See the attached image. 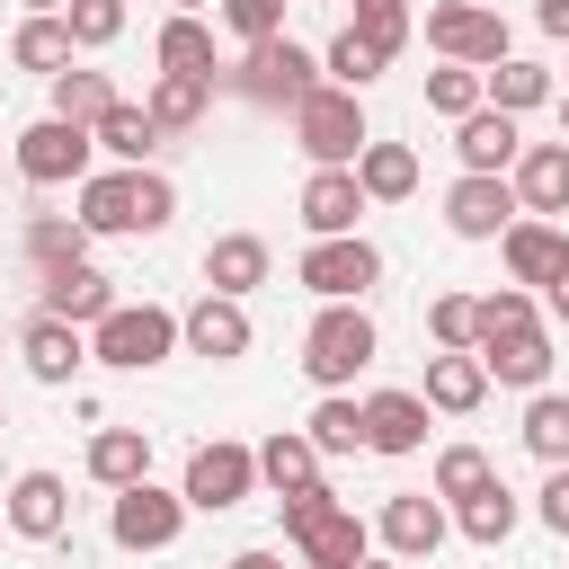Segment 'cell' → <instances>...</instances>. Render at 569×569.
<instances>
[{
	"instance_id": "6da1fadb",
	"label": "cell",
	"mask_w": 569,
	"mask_h": 569,
	"mask_svg": "<svg viewBox=\"0 0 569 569\" xmlns=\"http://www.w3.org/2000/svg\"><path fill=\"white\" fill-rule=\"evenodd\" d=\"M373 356H382V329H373L365 302H320V320L302 329V373H311L320 391H347Z\"/></svg>"
},
{
	"instance_id": "7a4b0ae2",
	"label": "cell",
	"mask_w": 569,
	"mask_h": 569,
	"mask_svg": "<svg viewBox=\"0 0 569 569\" xmlns=\"http://www.w3.org/2000/svg\"><path fill=\"white\" fill-rule=\"evenodd\" d=\"M293 142H302L311 169H356V151L373 142L365 133V98L338 89V80H320L311 98H293Z\"/></svg>"
},
{
	"instance_id": "3957f363",
	"label": "cell",
	"mask_w": 569,
	"mask_h": 569,
	"mask_svg": "<svg viewBox=\"0 0 569 569\" xmlns=\"http://www.w3.org/2000/svg\"><path fill=\"white\" fill-rule=\"evenodd\" d=\"M222 89H231V98H249V107H293V98H311V89H320V53H302L293 36L240 44V62L222 71Z\"/></svg>"
},
{
	"instance_id": "277c9868",
	"label": "cell",
	"mask_w": 569,
	"mask_h": 569,
	"mask_svg": "<svg viewBox=\"0 0 569 569\" xmlns=\"http://www.w3.org/2000/svg\"><path fill=\"white\" fill-rule=\"evenodd\" d=\"M178 356V311L160 302H116L98 329H89V365H116V373H151Z\"/></svg>"
},
{
	"instance_id": "5b68a950",
	"label": "cell",
	"mask_w": 569,
	"mask_h": 569,
	"mask_svg": "<svg viewBox=\"0 0 569 569\" xmlns=\"http://www.w3.org/2000/svg\"><path fill=\"white\" fill-rule=\"evenodd\" d=\"M89 151H98V133L71 124V116H53V107L36 124H18V142H9V160H18L27 187H80L89 178Z\"/></svg>"
},
{
	"instance_id": "8992f818",
	"label": "cell",
	"mask_w": 569,
	"mask_h": 569,
	"mask_svg": "<svg viewBox=\"0 0 569 569\" xmlns=\"http://www.w3.org/2000/svg\"><path fill=\"white\" fill-rule=\"evenodd\" d=\"M249 489H258V445H231V436H213V445H196V453H187V480H178V498H187L196 516H231Z\"/></svg>"
},
{
	"instance_id": "52a82bcc",
	"label": "cell",
	"mask_w": 569,
	"mask_h": 569,
	"mask_svg": "<svg viewBox=\"0 0 569 569\" xmlns=\"http://www.w3.org/2000/svg\"><path fill=\"white\" fill-rule=\"evenodd\" d=\"M382 284V249L365 240V231H338V240H311L302 249V293H320V302H365Z\"/></svg>"
},
{
	"instance_id": "ba28073f",
	"label": "cell",
	"mask_w": 569,
	"mask_h": 569,
	"mask_svg": "<svg viewBox=\"0 0 569 569\" xmlns=\"http://www.w3.org/2000/svg\"><path fill=\"white\" fill-rule=\"evenodd\" d=\"M427 44H436L445 62L489 71V62H507V18L480 9V0H436V9H427Z\"/></svg>"
},
{
	"instance_id": "9c48e42d",
	"label": "cell",
	"mask_w": 569,
	"mask_h": 569,
	"mask_svg": "<svg viewBox=\"0 0 569 569\" xmlns=\"http://www.w3.org/2000/svg\"><path fill=\"white\" fill-rule=\"evenodd\" d=\"M107 533H116V551H169V542L187 533V498L160 489V480H133V489H116Z\"/></svg>"
},
{
	"instance_id": "30bf717a",
	"label": "cell",
	"mask_w": 569,
	"mask_h": 569,
	"mask_svg": "<svg viewBox=\"0 0 569 569\" xmlns=\"http://www.w3.org/2000/svg\"><path fill=\"white\" fill-rule=\"evenodd\" d=\"M516 213H525V204H516V187H507V178L462 169V178L445 187V231H453V240H498Z\"/></svg>"
},
{
	"instance_id": "8fae6325",
	"label": "cell",
	"mask_w": 569,
	"mask_h": 569,
	"mask_svg": "<svg viewBox=\"0 0 569 569\" xmlns=\"http://www.w3.org/2000/svg\"><path fill=\"white\" fill-rule=\"evenodd\" d=\"M249 302H231V293H196L187 311H178V347L187 356H213V365H231V356H249Z\"/></svg>"
},
{
	"instance_id": "7c38bea8",
	"label": "cell",
	"mask_w": 569,
	"mask_h": 569,
	"mask_svg": "<svg viewBox=\"0 0 569 569\" xmlns=\"http://www.w3.org/2000/svg\"><path fill=\"white\" fill-rule=\"evenodd\" d=\"M71 222L89 231V240H142V213H133V169H89L80 187H71Z\"/></svg>"
},
{
	"instance_id": "4fadbf2b",
	"label": "cell",
	"mask_w": 569,
	"mask_h": 569,
	"mask_svg": "<svg viewBox=\"0 0 569 569\" xmlns=\"http://www.w3.org/2000/svg\"><path fill=\"white\" fill-rule=\"evenodd\" d=\"M9 533L18 542H62L71 533V480L62 471H18L9 480Z\"/></svg>"
},
{
	"instance_id": "5bb4252c",
	"label": "cell",
	"mask_w": 569,
	"mask_h": 569,
	"mask_svg": "<svg viewBox=\"0 0 569 569\" xmlns=\"http://www.w3.org/2000/svg\"><path fill=\"white\" fill-rule=\"evenodd\" d=\"M373 533H382V551H391V560H436V542L453 533V516H445V498H436V489H400V498L382 507V525H373Z\"/></svg>"
},
{
	"instance_id": "9a60e30c",
	"label": "cell",
	"mask_w": 569,
	"mask_h": 569,
	"mask_svg": "<svg viewBox=\"0 0 569 569\" xmlns=\"http://www.w3.org/2000/svg\"><path fill=\"white\" fill-rule=\"evenodd\" d=\"M36 284H44V302H36V311H53V320H71V329H98V320L116 311V284H107L89 258H62V267H44Z\"/></svg>"
},
{
	"instance_id": "2e32d148",
	"label": "cell",
	"mask_w": 569,
	"mask_h": 569,
	"mask_svg": "<svg viewBox=\"0 0 569 569\" xmlns=\"http://www.w3.org/2000/svg\"><path fill=\"white\" fill-rule=\"evenodd\" d=\"M498 258H507V284H551V276L569 267V231L542 222V213H516V222L498 231Z\"/></svg>"
},
{
	"instance_id": "e0dca14e",
	"label": "cell",
	"mask_w": 569,
	"mask_h": 569,
	"mask_svg": "<svg viewBox=\"0 0 569 569\" xmlns=\"http://www.w3.org/2000/svg\"><path fill=\"white\" fill-rule=\"evenodd\" d=\"M293 213H302V231H311V240L356 231V222H365V187H356V169H311V178H302V196H293Z\"/></svg>"
},
{
	"instance_id": "ac0fdd59",
	"label": "cell",
	"mask_w": 569,
	"mask_h": 569,
	"mask_svg": "<svg viewBox=\"0 0 569 569\" xmlns=\"http://www.w3.org/2000/svg\"><path fill=\"white\" fill-rule=\"evenodd\" d=\"M471 356L489 365V382H516V391H542V382H551V329H542V320L498 329V338H480Z\"/></svg>"
},
{
	"instance_id": "d6986e66",
	"label": "cell",
	"mask_w": 569,
	"mask_h": 569,
	"mask_svg": "<svg viewBox=\"0 0 569 569\" xmlns=\"http://www.w3.org/2000/svg\"><path fill=\"white\" fill-rule=\"evenodd\" d=\"M453 151H462V169H480V178H507L516 169V151H525V133H516V116L507 107H471L462 124H453Z\"/></svg>"
},
{
	"instance_id": "ffe728a7",
	"label": "cell",
	"mask_w": 569,
	"mask_h": 569,
	"mask_svg": "<svg viewBox=\"0 0 569 569\" xmlns=\"http://www.w3.org/2000/svg\"><path fill=\"white\" fill-rule=\"evenodd\" d=\"M418 400H427V409H445V418H471V409L489 400V365H480L471 347H436V356H427Z\"/></svg>"
},
{
	"instance_id": "44dd1931",
	"label": "cell",
	"mask_w": 569,
	"mask_h": 569,
	"mask_svg": "<svg viewBox=\"0 0 569 569\" xmlns=\"http://www.w3.org/2000/svg\"><path fill=\"white\" fill-rule=\"evenodd\" d=\"M507 187H516V204L525 213H569V142H525L516 151V169H507Z\"/></svg>"
},
{
	"instance_id": "7402d4cb",
	"label": "cell",
	"mask_w": 569,
	"mask_h": 569,
	"mask_svg": "<svg viewBox=\"0 0 569 569\" xmlns=\"http://www.w3.org/2000/svg\"><path fill=\"white\" fill-rule=\"evenodd\" d=\"M18 356H27V373H36V382H71V373L89 365V329H71V320L36 311V320L18 329Z\"/></svg>"
},
{
	"instance_id": "603a6c76",
	"label": "cell",
	"mask_w": 569,
	"mask_h": 569,
	"mask_svg": "<svg viewBox=\"0 0 569 569\" xmlns=\"http://www.w3.org/2000/svg\"><path fill=\"white\" fill-rule=\"evenodd\" d=\"M365 453H427V400L418 391H373L365 400Z\"/></svg>"
},
{
	"instance_id": "cb8c5ba5",
	"label": "cell",
	"mask_w": 569,
	"mask_h": 569,
	"mask_svg": "<svg viewBox=\"0 0 569 569\" xmlns=\"http://www.w3.org/2000/svg\"><path fill=\"white\" fill-rule=\"evenodd\" d=\"M293 551H302V569H356V560L373 551V533H365V516L338 498L329 516H311V525L293 533Z\"/></svg>"
},
{
	"instance_id": "d4e9b609",
	"label": "cell",
	"mask_w": 569,
	"mask_h": 569,
	"mask_svg": "<svg viewBox=\"0 0 569 569\" xmlns=\"http://www.w3.org/2000/svg\"><path fill=\"white\" fill-rule=\"evenodd\" d=\"M267 267H276V258H267V240H258V231H222V240L204 249V293L249 302V293L267 284Z\"/></svg>"
},
{
	"instance_id": "484cf974",
	"label": "cell",
	"mask_w": 569,
	"mask_h": 569,
	"mask_svg": "<svg viewBox=\"0 0 569 569\" xmlns=\"http://www.w3.org/2000/svg\"><path fill=\"white\" fill-rule=\"evenodd\" d=\"M516 516H525V507H516V489H507L498 471H489L471 498H453V533H462V542H480V551H498V542L516 533Z\"/></svg>"
},
{
	"instance_id": "4316f807",
	"label": "cell",
	"mask_w": 569,
	"mask_h": 569,
	"mask_svg": "<svg viewBox=\"0 0 569 569\" xmlns=\"http://www.w3.org/2000/svg\"><path fill=\"white\" fill-rule=\"evenodd\" d=\"M71 53H80V44H71L62 9H27V18H18V36H9V62H18V71H44V80H53V71H71Z\"/></svg>"
},
{
	"instance_id": "83f0119b",
	"label": "cell",
	"mask_w": 569,
	"mask_h": 569,
	"mask_svg": "<svg viewBox=\"0 0 569 569\" xmlns=\"http://www.w3.org/2000/svg\"><path fill=\"white\" fill-rule=\"evenodd\" d=\"M142 107H151L160 142H169V133H196V124H204V107H213V80H204V71H160Z\"/></svg>"
},
{
	"instance_id": "f1b7e54d",
	"label": "cell",
	"mask_w": 569,
	"mask_h": 569,
	"mask_svg": "<svg viewBox=\"0 0 569 569\" xmlns=\"http://www.w3.org/2000/svg\"><path fill=\"white\" fill-rule=\"evenodd\" d=\"M89 480H98V489L151 480V436H142V427H98V436H89Z\"/></svg>"
},
{
	"instance_id": "f546056e",
	"label": "cell",
	"mask_w": 569,
	"mask_h": 569,
	"mask_svg": "<svg viewBox=\"0 0 569 569\" xmlns=\"http://www.w3.org/2000/svg\"><path fill=\"white\" fill-rule=\"evenodd\" d=\"M356 187H365V204L418 196V151H409V142H365V151H356Z\"/></svg>"
},
{
	"instance_id": "4dcf8cb0",
	"label": "cell",
	"mask_w": 569,
	"mask_h": 569,
	"mask_svg": "<svg viewBox=\"0 0 569 569\" xmlns=\"http://www.w3.org/2000/svg\"><path fill=\"white\" fill-rule=\"evenodd\" d=\"M89 133H98V151H116V169H142V160L160 151V124H151V107H133V98H116V107H107Z\"/></svg>"
},
{
	"instance_id": "1f68e13d",
	"label": "cell",
	"mask_w": 569,
	"mask_h": 569,
	"mask_svg": "<svg viewBox=\"0 0 569 569\" xmlns=\"http://www.w3.org/2000/svg\"><path fill=\"white\" fill-rule=\"evenodd\" d=\"M302 436H311V453H320V462H329V453H365V400L320 391V400H311V418H302Z\"/></svg>"
},
{
	"instance_id": "d6a6232c",
	"label": "cell",
	"mask_w": 569,
	"mask_h": 569,
	"mask_svg": "<svg viewBox=\"0 0 569 569\" xmlns=\"http://www.w3.org/2000/svg\"><path fill=\"white\" fill-rule=\"evenodd\" d=\"M151 62H160V71H204V80L222 71V62H213V27H204L196 9H178V18L151 36Z\"/></svg>"
},
{
	"instance_id": "836d02e7",
	"label": "cell",
	"mask_w": 569,
	"mask_h": 569,
	"mask_svg": "<svg viewBox=\"0 0 569 569\" xmlns=\"http://www.w3.org/2000/svg\"><path fill=\"white\" fill-rule=\"evenodd\" d=\"M258 480L284 498V489H302V480H320V453H311V436L302 427H276L267 445H258Z\"/></svg>"
},
{
	"instance_id": "e575fe53",
	"label": "cell",
	"mask_w": 569,
	"mask_h": 569,
	"mask_svg": "<svg viewBox=\"0 0 569 569\" xmlns=\"http://www.w3.org/2000/svg\"><path fill=\"white\" fill-rule=\"evenodd\" d=\"M382 71H391V53H373L356 27H338V36H329V53H320V80H338V89H356V98H365Z\"/></svg>"
},
{
	"instance_id": "d590c367",
	"label": "cell",
	"mask_w": 569,
	"mask_h": 569,
	"mask_svg": "<svg viewBox=\"0 0 569 569\" xmlns=\"http://www.w3.org/2000/svg\"><path fill=\"white\" fill-rule=\"evenodd\" d=\"M480 89H489V107L525 116V107H542V98H551V71H542V62H525V53H507V62H489V71H480Z\"/></svg>"
},
{
	"instance_id": "8d00e7d4",
	"label": "cell",
	"mask_w": 569,
	"mask_h": 569,
	"mask_svg": "<svg viewBox=\"0 0 569 569\" xmlns=\"http://www.w3.org/2000/svg\"><path fill=\"white\" fill-rule=\"evenodd\" d=\"M525 453L533 462H569V391H533L525 400Z\"/></svg>"
},
{
	"instance_id": "74e56055",
	"label": "cell",
	"mask_w": 569,
	"mask_h": 569,
	"mask_svg": "<svg viewBox=\"0 0 569 569\" xmlns=\"http://www.w3.org/2000/svg\"><path fill=\"white\" fill-rule=\"evenodd\" d=\"M107 107H116V80H107V71H80V62H71V71H53V116L98 124Z\"/></svg>"
},
{
	"instance_id": "f35d334b",
	"label": "cell",
	"mask_w": 569,
	"mask_h": 569,
	"mask_svg": "<svg viewBox=\"0 0 569 569\" xmlns=\"http://www.w3.org/2000/svg\"><path fill=\"white\" fill-rule=\"evenodd\" d=\"M27 258H36V276L62 267V258H89V231L71 213H27Z\"/></svg>"
},
{
	"instance_id": "ab89813d",
	"label": "cell",
	"mask_w": 569,
	"mask_h": 569,
	"mask_svg": "<svg viewBox=\"0 0 569 569\" xmlns=\"http://www.w3.org/2000/svg\"><path fill=\"white\" fill-rule=\"evenodd\" d=\"M62 27H71L80 53H107L124 36V0H62Z\"/></svg>"
},
{
	"instance_id": "60d3db41",
	"label": "cell",
	"mask_w": 569,
	"mask_h": 569,
	"mask_svg": "<svg viewBox=\"0 0 569 569\" xmlns=\"http://www.w3.org/2000/svg\"><path fill=\"white\" fill-rule=\"evenodd\" d=\"M347 27H356L373 53H391V62H400V44H409V27H418V18H409V0H356V18H347Z\"/></svg>"
},
{
	"instance_id": "b9f144b4",
	"label": "cell",
	"mask_w": 569,
	"mask_h": 569,
	"mask_svg": "<svg viewBox=\"0 0 569 569\" xmlns=\"http://www.w3.org/2000/svg\"><path fill=\"white\" fill-rule=\"evenodd\" d=\"M480 98H489V89H480V71H471V62H445V71H427V107H436V116H453V124H462Z\"/></svg>"
},
{
	"instance_id": "7bdbcfd3",
	"label": "cell",
	"mask_w": 569,
	"mask_h": 569,
	"mask_svg": "<svg viewBox=\"0 0 569 569\" xmlns=\"http://www.w3.org/2000/svg\"><path fill=\"white\" fill-rule=\"evenodd\" d=\"M427 338L436 347H480V302L471 293H436L427 302Z\"/></svg>"
},
{
	"instance_id": "ee69618b",
	"label": "cell",
	"mask_w": 569,
	"mask_h": 569,
	"mask_svg": "<svg viewBox=\"0 0 569 569\" xmlns=\"http://www.w3.org/2000/svg\"><path fill=\"white\" fill-rule=\"evenodd\" d=\"M213 18H222L240 44H267V36H284V0H213Z\"/></svg>"
},
{
	"instance_id": "f6af8a7d",
	"label": "cell",
	"mask_w": 569,
	"mask_h": 569,
	"mask_svg": "<svg viewBox=\"0 0 569 569\" xmlns=\"http://www.w3.org/2000/svg\"><path fill=\"white\" fill-rule=\"evenodd\" d=\"M480 302V338H498V329H525V320H542L533 311V284H498V293H471Z\"/></svg>"
},
{
	"instance_id": "bcb514c9",
	"label": "cell",
	"mask_w": 569,
	"mask_h": 569,
	"mask_svg": "<svg viewBox=\"0 0 569 569\" xmlns=\"http://www.w3.org/2000/svg\"><path fill=\"white\" fill-rule=\"evenodd\" d=\"M480 480H489V453L480 445H445L436 453V498H471Z\"/></svg>"
},
{
	"instance_id": "7dc6e473",
	"label": "cell",
	"mask_w": 569,
	"mask_h": 569,
	"mask_svg": "<svg viewBox=\"0 0 569 569\" xmlns=\"http://www.w3.org/2000/svg\"><path fill=\"white\" fill-rule=\"evenodd\" d=\"M133 213H142V231H169V213H178V187H169L160 169H133Z\"/></svg>"
},
{
	"instance_id": "c3c4849f",
	"label": "cell",
	"mask_w": 569,
	"mask_h": 569,
	"mask_svg": "<svg viewBox=\"0 0 569 569\" xmlns=\"http://www.w3.org/2000/svg\"><path fill=\"white\" fill-rule=\"evenodd\" d=\"M533 516H542L551 533H569V462H551V480L533 489Z\"/></svg>"
},
{
	"instance_id": "681fc988",
	"label": "cell",
	"mask_w": 569,
	"mask_h": 569,
	"mask_svg": "<svg viewBox=\"0 0 569 569\" xmlns=\"http://www.w3.org/2000/svg\"><path fill=\"white\" fill-rule=\"evenodd\" d=\"M533 27L542 36H569V0H533Z\"/></svg>"
},
{
	"instance_id": "f907efd6",
	"label": "cell",
	"mask_w": 569,
	"mask_h": 569,
	"mask_svg": "<svg viewBox=\"0 0 569 569\" xmlns=\"http://www.w3.org/2000/svg\"><path fill=\"white\" fill-rule=\"evenodd\" d=\"M542 302H551V320H569V267H560V276L542 284Z\"/></svg>"
},
{
	"instance_id": "816d5d0a",
	"label": "cell",
	"mask_w": 569,
	"mask_h": 569,
	"mask_svg": "<svg viewBox=\"0 0 569 569\" xmlns=\"http://www.w3.org/2000/svg\"><path fill=\"white\" fill-rule=\"evenodd\" d=\"M222 569H284V560H276V551H231Z\"/></svg>"
},
{
	"instance_id": "f5cc1de1",
	"label": "cell",
	"mask_w": 569,
	"mask_h": 569,
	"mask_svg": "<svg viewBox=\"0 0 569 569\" xmlns=\"http://www.w3.org/2000/svg\"><path fill=\"white\" fill-rule=\"evenodd\" d=\"M356 569H409V560H373V551H365V560H356Z\"/></svg>"
},
{
	"instance_id": "db71d44e",
	"label": "cell",
	"mask_w": 569,
	"mask_h": 569,
	"mask_svg": "<svg viewBox=\"0 0 569 569\" xmlns=\"http://www.w3.org/2000/svg\"><path fill=\"white\" fill-rule=\"evenodd\" d=\"M560 142H569V98H560Z\"/></svg>"
},
{
	"instance_id": "11a10c76",
	"label": "cell",
	"mask_w": 569,
	"mask_h": 569,
	"mask_svg": "<svg viewBox=\"0 0 569 569\" xmlns=\"http://www.w3.org/2000/svg\"><path fill=\"white\" fill-rule=\"evenodd\" d=\"M27 9H62V0H27Z\"/></svg>"
},
{
	"instance_id": "9f6ffc18",
	"label": "cell",
	"mask_w": 569,
	"mask_h": 569,
	"mask_svg": "<svg viewBox=\"0 0 569 569\" xmlns=\"http://www.w3.org/2000/svg\"><path fill=\"white\" fill-rule=\"evenodd\" d=\"M178 9H204V0H178Z\"/></svg>"
}]
</instances>
